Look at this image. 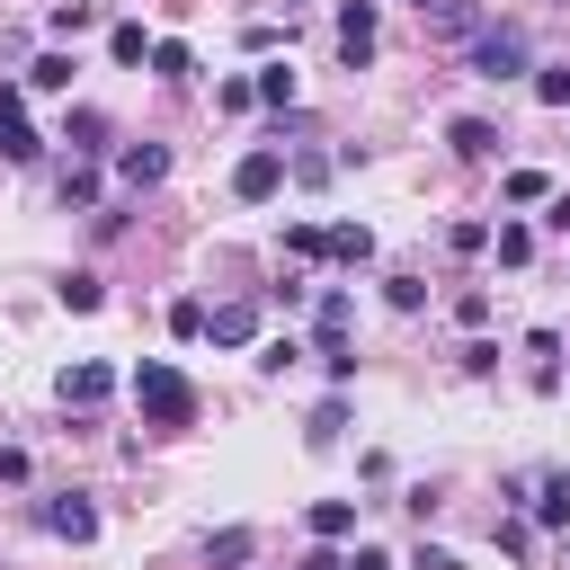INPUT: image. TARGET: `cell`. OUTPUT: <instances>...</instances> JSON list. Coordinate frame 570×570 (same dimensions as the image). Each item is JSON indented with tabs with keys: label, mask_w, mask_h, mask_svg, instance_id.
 I'll return each mask as SVG.
<instances>
[{
	"label": "cell",
	"mask_w": 570,
	"mask_h": 570,
	"mask_svg": "<svg viewBox=\"0 0 570 570\" xmlns=\"http://www.w3.org/2000/svg\"><path fill=\"white\" fill-rule=\"evenodd\" d=\"M463 71H472V80H525V71H534L525 27H517V18H481V27L463 36Z\"/></svg>",
	"instance_id": "obj_1"
},
{
	"label": "cell",
	"mask_w": 570,
	"mask_h": 570,
	"mask_svg": "<svg viewBox=\"0 0 570 570\" xmlns=\"http://www.w3.org/2000/svg\"><path fill=\"white\" fill-rule=\"evenodd\" d=\"M134 410H142L151 428H169V436H178V428H196V383H187L178 365L142 356V365H134Z\"/></svg>",
	"instance_id": "obj_2"
},
{
	"label": "cell",
	"mask_w": 570,
	"mask_h": 570,
	"mask_svg": "<svg viewBox=\"0 0 570 570\" xmlns=\"http://www.w3.org/2000/svg\"><path fill=\"white\" fill-rule=\"evenodd\" d=\"M276 187H285V142H249V151L232 160V196H240V205H267Z\"/></svg>",
	"instance_id": "obj_3"
},
{
	"label": "cell",
	"mask_w": 570,
	"mask_h": 570,
	"mask_svg": "<svg viewBox=\"0 0 570 570\" xmlns=\"http://www.w3.org/2000/svg\"><path fill=\"white\" fill-rule=\"evenodd\" d=\"M0 160H18V169L45 160V134L27 125V89L18 80H0Z\"/></svg>",
	"instance_id": "obj_4"
},
{
	"label": "cell",
	"mask_w": 570,
	"mask_h": 570,
	"mask_svg": "<svg viewBox=\"0 0 570 570\" xmlns=\"http://www.w3.org/2000/svg\"><path fill=\"white\" fill-rule=\"evenodd\" d=\"M36 525L62 534V543H89V534H98V499H80V490H45V499H36Z\"/></svg>",
	"instance_id": "obj_5"
},
{
	"label": "cell",
	"mask_w": 570,
	"mask_h": 570,
	"mask_svg": "<svg viewBox=\"0 0 570 570\" xmlns=\"http://www.w3.org/2000/svg\"><path fill=\"white\" fill-rule=\"evenodd\" d=\"M508 499H525V525H570V472H534V481H508Z\"/></svg>",
	"instance_id": "obj_6"
},
{
	"label": "cell",
	"mask_w": 570,
	"mask_h": 570,
	"mask_svg": "<svg viewBox=\"0 0 570 570\" xmlns=\"http://www.w3.org/2000/svg\"><path fill=\"white\" fill-rule=\"evenodd\" d=\"M53 392H62V410H98V401L116 392V365L80 356V365H62V374H53Z\"/></svg>",
	"instance_id": "obj_7"
},
{
	"label": "cell",
	"mask_w": 570,
	"mask_h": 570,
	"mask_svg": "<svg viewBox=\"0 0 570 570\" xmlns=\"http://www.w3.org/2000/svg\"><path fill=\"white\" fill-rule=\"evenodd\" d=\"M338 62L347 71L374 62V0H338Z\"/></svg>",
	"instance_id": "obj_8"
},
{
	"label": "cell",
	"mask_w": 570,
	"mask_h": 570,
	"mask_svg": "<svg viewBox=\"0 0 570 570\" xmlns=\"http://www.w3.org/2000/svg\"><path fill=\"white\" fill-rule=\"evenodd\" d=\"M205 338H214V347H258V303H249V294L214 303V312H205Z\"/></svg>",
	"instance_id": "obj_9"
},
{
	"label": "cell",
	"mask_w": 570,
	"mask_h": 570,
	"mask_svg": "<svg viewBox=\"0 0 570 570\" xmlns=\"http://www.w3.org/2000/svg\"><path fill=\"white\" fill-rule=\"evenodd\" d=\"M116 178H125V187H160V178H169V142H125V151H116Z\"/></svg>",
	"instance_id": "obj_10"
},
{
	"label": "cell",
	"mask_w": 570,
	"mask_h": 570,
	"mask_svg": "<svg viewBox=\"0 0 570 570\" xmlns=\"http://www.w3.org/2000/svg\"><path fill=\"white\" fill-rule=\"evenodd\" d=\"M445 142H454V160H490L508 134H499L490 116H454V125H445Z\"/></svg>",
	"instance_id": "obj_11"
},
{
	"label": "cell",
	"mask_w": 570,
	"mask_h": 570,
	"mask_svg": "<svg viewBox=\"0 0 570 570\" xmlns=\"http://www.w3.org/2000/svg\"><path fill=\"white\" fill-rule=\"evenodd\" d=\"M321 258L365 267V258H374V232H365V223H321Z\"/></svg>",
	"instance_id": "obj_12"
},
{
	"label": "cell",
	"mask_w": 570,
	"mask_h": 570,
	"mask_svg": "<svg viewBox=\"0 0 570 570\" xmlns=\"http://www.w3.org/2000/svg\"><path fill=\"white\" fill-rule=\"evenodd\" d=\"M303 525H312V543H347L356 534V499H312Z\"/></svg>",
	"instance_id": "obj_13"
},
{
	"label": "cell",
	"mask_w": 570,
	"mask_h": 570,
	"mask_svg": "<svg viewBox=\"0 0 570 570\" xmlns=\"http://www.w3.org/2000/svg\"><path fill=\"white\" fill-rule=\"evenodd\" d=\"M249 98L285 116V107H294V62H258V71H249Z\"/></svg>",
	"instance_id": "obj_14"
},
{
	"label": "cell",
	"mask_w": 570,
	"mask_h": 570,
	"mask_svg": "<svg viewBox=\"0 0 570 570\" xmlns=\"http://www.w3.org/2000/svg\"><path fill=\"white\" fill-rule=\"evenodd\" d=\"M62 142H71V160H98V151H107V116H98V107H71Z\"/></svg>",
	"instance_id": "obj_15"
},
{
	"label": "cell",
	"mask_w": 570,
	"mask_h": 570,
	"mask_svg": "<svg viewBox=\"0 0 570 570\" xmlns=\"http://www.w3.org/2000/svg\"><path fill=\"white\" fill-rule=\"evenodd\" d=\"M312 356H321L330 383H356V347H347V330H312Z\"/></svg>",
	"instance_id": "obj_16"
},
{
	"label": "cell",
	"mask_w": 570,
	"mask_h": 570,
	"mask_svg": "<svg viewBox=\"0 0 570 570\" xmlns=\"http://www.w3.org/2000/svg\"><path fill=\"white\" fill-rule=\"evenodd\" d=\"M53 303H62V312H98V303H107V285H98V267H71V276L53 285Z\"/></svg>",
	"instance_id": "obj_17"
},
{
	"label": "cell",
	"mask_w": 570,
	"mask_h": 570,
	"mask_svg": "<svg viewBox=\"0 0 570 570\" xmlns=\"http://www.w3.org/2000/svg\"><path fill=\"white\" fill-rule=\"evenodd\" d=\"M338 436H347V401H321V410L303 419V445H312V454H330Z\"/></svg>",
	"instance_id": "obj_18"
},
{
	"label": "cell",
	"mask_w": 570,
	"mask_h": 570,
	"mask_svg": "<svg viewBox=\"0 0 570 570\" xmlns=\"http://www.w3.org/2000/svg\"><path fill=\"white\" fill-rule=\"evenodd\" d=\"M249 552H258V534H249V525H223V534H205V561H214V570H240Z\"/></svg>",
	"instance_id": "obj_19"
},
{
	"label": "cell",
	"mask_w": 570,
	"mask_h": 570,
	"mask_svg": "<svg viewBox=\"0 0 570 570\" xmlns=\"http://www.w3.org/2000/svg\"><path fill=\"white\" fill-rule=\"evenodd\" d=\"M142 62H151L160 80H187V71H196V53H187L178 36H151V53H142Z\"/></svg>",
	"instance_id": "obj_20"
},
{
	"label": "cell",
	"mask_w": 570,
	"mask_h": 570,
	"mask_svg": "<svg viewBox=\"0 0 570 570\" xmlns=\"http://www.w3.org/2000/svg\"><path fill=\"white\" fill-rule=\"evenodd\" d=\"M45 27H53V36H89V27H98V0H53Z\"/></svg>",
	"instance_id": "obj_21"
},
{
	"label": "cell",
	"mask_w": 570,
	"mask_h": 570,
	"mask_svg": "<svg viewBox=\"0 0 570 570\" xmlns=\"http://www.w3.org/2000/svg\"><path fill=\"white\" fill-rule=\"evenodd\" d=\"M428 27H436V36H454V45H463V36H472V27H481V9H463V0H436V9H428Z\"/></svg>",
	"instance_id": "obj_22"
},
{
	"label": "cell",
	"mask_w": 570,
	"mask_h": 570,
	"mask_svg": "<svg viewBox=\"0 0 570 570\" xmlns=\"http://www.w3.org/2000/svg\"><path fill=\"white\" fill-rule=\"evenodd\" d=\"M107 53H116V62H125V71H134V62H142V53H151V36H142V27H134V18H116V27H107Z\"/></svg>",
	"instance_id": "obj_23"
},
{
	"label": "cell",
	"mask_w": 570,
	"mask_h": 570,
	"mask_svg": "<svg viewBox=\"0 0 570 570\" xmlns=\"http://www.w3.org/2000/svg\"><path fill=\"white\" fill-rule=\"evenodd\" d=\"M71 71H80L71 53H36V62H27V89H71Z\"/></svg>",
	"instance_id": "obj_24"
},
{
	"label": "cell",
	"mask_w": 570,
	"mask_h": 570,
	"mask_svg": "<svg viewBox=\"0 0 570 570\" xmlns=\"http://www.w3.org/2000/svg\"><path fill=\"white\" fill-rule=\"evenodd\" d=\"M62 205H98V160H62Z\"/></svg>",
	"instance_id": "obj_25"
},
{
	"label": "cell",
	"mask_w": 570,
	"mask_h": 570,
	"mask_svg": "<svg viewBox=\"0 0 570 570\" xmlns=\"http://www.w3.org/2000/svg\"><path fill=\"white\" fill-rule=\"evenodd\" d=\"M490 249H499V267H525V258H534V232H525V223H499Z\"/></svg>",
	"instance_id": "obj_26"
},
{
	"label": "cell",
	"mask_w": 570,
	"mask_h": 570,
	"mask_svg": "<svg viewBox=\"0 0 570 570\" xmlns=\"http://www.w3.org/2000/svg\"><path fill=\"white\" fill-rule=\"evenodd\" d=\"M490 543H499L508 561H525V552H534V525H525V517H490Z\"/></svg>",
	"instance_id": "obj_27"
},
{
	"label": "cell",
	"mask_w": 570,
	"mask_h": 570,
	"mask_svg": "<svg viewBox=\"0 0 570 570\" xmlns=\"http://www.w3.org/2000/svg\"><path fill=\"white\" fill-rule=\"evenodd\" d=\"M383 303H392V312H419V303H428V276H410V267L383 276Z\"/></svg>",
	"instance_id": "obj_28"
},
{
	"label": "cell",
	"mask_w": 570,
	"mask_h": 570,
	"mask_svg": "<svg viewBox=\"0 0 570 570\" xmlns=\"http://www.w3.org/2000/svg\"><path fill=\"white\" fill-rule=\"evenodd\" d=\"M534 98L543 107H570V62H534Z\"/></svg>",
	"instance_id": "obj_29"
},
{
	"label": "cell",
	"mask_w": 570,
	"mask_h": 570,
	"mask_svg": "<svg viewBox=\"0 0 570 570\" xmlns=\"http://www.w3.org/2000/svg\"><path fill=\"white\" fill-rule=\"evenodd\" d=\"M543 196H552L543 169H508V205H543Z\"/></svg>",
	"instance_id": "obj_30"
},
{
	"label": "cell",
	"mask_w": 570,
	"mask_h": 570,
	"mask_svg": "<svg viewBox=\"0 0 570 570\" xmlns=\"http://www.w3.org/2000/svg\"><path fill=\"white\" fill-rule=\"evenodd\" d=\"M445 240H454V258H481V249H490V223H481V214H463Z\"/></svg>",
	"instance_id": "obj_31"
},
{
	"label": "cell",
	"mask_w": 570,
	"mask_h": 570,
	"mask_svg": "<svg viewBox=\"0 0 570 570\" xmlns=\"http://www.w3.org/2000/svg\"><path fill=\"white\" fill-rule=\"evenodd\" d=\"M169 338H205V303H196V294L169 303Z\"/></svg>",
	"instance_id": "obj_32"
},
{
	"label": "cell",
	"mask_w": 570,
	"mask_h": 570,
	"mask_svg": "<svg viewBox=\"0 0 570 570\" xmlns=\"http://www.w3.org/2000/svg\"><path fill=\"white\" fill-rule=\"evenodd\" d=\"M347 321H356V303H347V294H338V285H330V294H321V303H312V330H347Z\"/></svg>",
	"instance_id": "obj_33"
},
{
	"label": "cell",
	"mask_w": 570,
	"mask_h": 570,
	"mask_svg": "<svg viewBox=\"0 0 570 570\" xmlns=\"http://www.w3.org/2000/svg\"><path fill=\"white\" fill-rule=\"evenodd\" d=\"M330 169H338V160H330V151H294V160H285V178H303V187H321V178H330Z\"/></svg>",
	"instance_id": "obj_34"
},
{
	"label": "cell",
	"mask_w": 570,
	"mask_h": 570,
	"mask_svg": "<svg viewBox=\"0 0 570 570\" xmlns=\"http://www.w3.org/2000/svg\"><path fill=\"white\" fill-rule=\"evenodd\" d=\"M214 107H223V116H249L258 98H249V80H214Z\"/></svg>",
	"instance_id": "obj_35"
},
{
	"label": "cell",
	"mask_w": 570,
	"mask_h": 570,
	"mask_svg": "<svg viewBox=\"0 0 570 570\" xmlns=\"http://www.w3.org/2000/svg\"><path fill=\"white\" fill-rule=\"evenodd\" d=\"M285 258H321V223H285Z\"/></svg>",
	"instance_id": "obj_36"
},
{
	"label": "cell",
	"mask_w": 570,
	"mask_h": 570,
	"mask_svg": "<svg viewBox=\"0 0 570 570\" xmlns=\"http://www.w3.org/2000/svg\"><path fill=\"white\" fill-rule=\"evenodd\" d=\"M454 321H463V330H481V321H490V294H481V285H463V294H454Z\"/></svg>",
	"instance_id": "obj_37"
},
{
	"label": "cell",
	"mask_w": 570,
	"mask_h": 570,
	"mask_svg": "<svg viewBox=\"0 0 570 570\" xmlns=\"http://www.w3.org/2000/svg\"><path fill=\"white\" fill-rule=\"evenodd\" d=\"M294 356H303V347H294V338H258V374H285V365H294Z\"/></svg>",
	"instance_id": "obj_38"
},
{
	"label": "cell",
	"mask_w": 570,
	"mask_h": 570,
	"mask_svg": "<svg viewBox=\"0 0 570 570\" xmlns=\"http://www.w3.org/2000/svg\"><path fill=\"white\" fill-rule=\"evenodd\" d=\"M276 36H285L276 18H249V27H240V45H249V53H276Z\"/></svg>",
	"instance_id": "obj_39"
},
{
	"label": "cell",
	"mask_w": 570,
	"mask_h": 570,
	"mask_svg": "<svg viewBox=\"0 0 570 570\" xmlns=\"http://www.w3.org/2000/svg\"><path fill=\"white\" fill-rule=\"evenodd\" d=\"M410 570H463V561H454L445 543H419V552H410Z\"/></svg>",
	"instance_id": "obj_40"
},
{
	"label": "cell",
	"mask_w": 570,
	"mask_h": 570,
	"mask_svg": "<svg viewBox=\"0 0 570 570\" xmlns=\"http://www.w3.org/2000/svg\"><path fill=\"white\" fill-rule=\"evenodd\" d=\"M347 570H401V561H392L383 543H356V561H347Z\"/></svg>",
	"instance_id": "obj_41"
},
{
	"label": "cell",
	"mask_w": 570,
	"mask_h": 570,
	"mask_svg": "<svg viewBox=\"0 0 570 570\" xmlns=\"http://www.w3.org/2000/svg\"><path fill=\"white\" fill-rule=\"evenodd\" d=\"M294 570H347V561H338V543H312V552H303Z\"/></svg>",
	"instance_id": "obj_42"
},
{
	"label": "cell",
	"mask_w": 570,
	"mask_h": 570,
	"mask_svg": "<svg viewBox=\"0 0 570 570\" xmlns=\"http://www.w3.org/2000/svg\"><path fill=\"white\" fill-rule=\"evenodd\" d=\"M543 223H552V232H570V187H561V196H543Z\"/></svg>",
	"instance_id": "obj_43"
},
{
	"label": "cell",
	"mask_w": 570,
	"mask_h": 570,
	"mask_svg": "<svg viewBox=\"0 0 570 570\" xmlns=\"http://www.w3.org/2000/svg\"><path fill=\"white\" fill-rule=\"evenodd\" d=\"M410 9H419V18H428V9H436V0H410Z\"/></svg>",
	"instance_id": "obj_44"
}]
</instances>
